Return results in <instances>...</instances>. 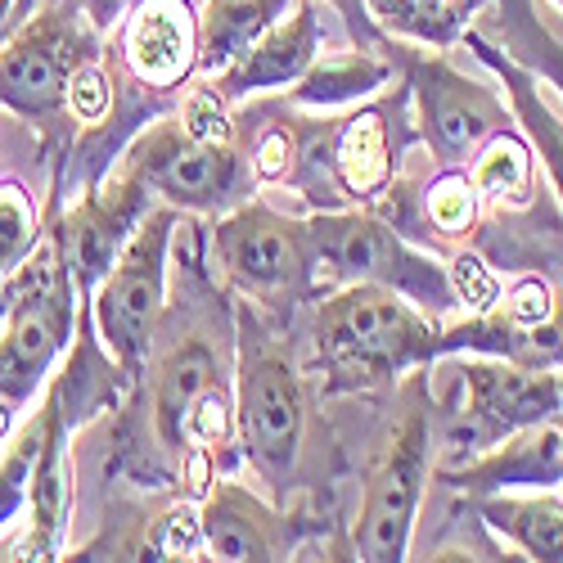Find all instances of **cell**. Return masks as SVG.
Returning a JSON list of instances; mask_svg holds the SVG:
<instances>
[{"label": "cell", "instance_id": "cell-33", "mask_svg": "<svg viewBox=\"0 0 563 563\" xmlns=\"http://www.w3.org/2000/svg\"><path fill=\"white\" fill-rule=\"evenodd\" d=\"M554 316V294L550 285H541V279H519V285L505 289V302H500V320L509 324V330H537V324H545Z\"/></svg>", "mask_w": 563, "mask_h": 563}, {"label": "cell", "instance_id": "cell-40", "mask_svg": "<svg viewBox=\"0 0 563 563\" xmlns=\"http://www.w3.org/2000/svg\"><path fill=\"white\" fill-rule=\"evenodd\" d=\"M334 5H343V10L352 14V10H356V0H334Z\"/></svg>", "mask_w": 563, "mask_h": 563}, {"label": "cell", "instance_id": "cell-1", "mask_svg": "<svg viewBox=\"0 0 563 563\" xmlns=\"http://www.w3.org/2000/svg\"><path fill=\"white\" fill-rule=\"evenodd\" d=\"M316 352L330 393H356L438 361L442 330L388 285H343L316 311Z\"/></svg>", "mask_w": 563, "mask_h": 563}, {"label": "cell", "instance_id": "cell-24", "mask_svg": "<svg viewBox=\"0 0 563 563\" xmlns=\"http://www.w3.org/2000/svg\"><path fill=\"white\" fill-rule=\"evenodd\" d=\"M468 180H474L483 203H509V208L528 203L532 199V145L523 135L496 131L478 150V163L468 172Z\"/></svg>", "mask_w": 563, "mask_h": 563}, {"label": "cell", "instance_id": "cell-27", "mask_svg": "<svg viewBox=\"0 0 563 563\" xmlns=\"http://www.w3.org/2000/svg\"><path fill=\"white\" fill-rule=\"evenodd\" d=\"M41 240V217L19 176H0V285L19 271V262Z\"/></svg>", "mask_w": 563, "mask_h": 563}, {"label": "cell", "instance_id": "cell-23", "mask_svg": "<svg viewBox=\"0 0 563 563\" xmlns=\"http://www.w3.org/2000/svg\"><path fill=\"white\" fill-rule=\"evenodd\" d=\"M393 77V68L374 55H330V59H316L298 81H294V100L311 104V109H339L352 100L374 96L384 81Z\"/></svg>", "mask_w": 563, "mask_h": 563}, {"label": "cell", "instance_id": "cell-37", "mask_svg": "<svg viewBox=\"0 0 563 563\" xmlns=\"http://www.w3.org/2000/svg\"><path fill=\"white\" fill-rule=\"evenodd\" d=\"M77 5L86 10V19L96 23L100 32H109V27L131 10V0H77Z\"/></svg>", "mask_w": 563, "mask_h": 563}, {"label": "cell", "instance_id": "cell-36", "mask_svg": "<svg viewBox=\"0 0 563 563\" xmlns=\"http://www.w3.org/2000/svg\"><path fill=\"white\" fill-rule=\"evenodd\" d=\"M41 5H45V0H0V45H5Z\"/></svg>", "mask_w": 563, "mask_h": 563}, {"label": "cell", "instance_id": "cell-34", "mask_svg": "<svg viewBox=\"0 0 563 563\" xmlns=\"http://www.w3.org/2000/svg\"><path fill=\"white\" fill-rule=\"evenodd\" d=\"M509 5L514 10H519V14H514V23H519V36L532 45V59H537V68L559 86V96H563V45L532 19V0H509Z\"/></svg>", "mask_w": 563, "mask_h": 563}, {"label": "cell", "instance_id": "cell-10", "mask_svg": "<svg viewBox=\"0 0 563 563\" xmlns=\"http://www.w3.org/2000/svg\"><path fill=\"white\" fill-rule=\"evenodd\" d=\"M410 90H415V109H419V126H424L429 150L446 167L478 154L496 131H505L500 100L487 86L455 73L446 59H415Z\"/></svg>", "mask_w": 563, "mask_h": 563}, {"label": "cell", "instance_id": "cell-35", "mask_svg": "<svg viewBox=\"0 0 563 563\" xmlns=\"http://www.w3.org/2000/svg\"><path fill=\"white\" fill-rule=\"evenodd\" d=\"M289 167H294V135L289 126H271L253 150V172L257 180H285Z\"/></svg>", "mask_w": 563, "mask_h": 563}, {"label": "cell", "instance_id": "cell-21", "mask_svg": "<svg viewBox=\"0 0 563 563\" xmlns=\"http://www.w3.org/2000/svg\"><path fill=\"white\" fill-rule=\"evenodd\" d=\"M468 45H474L478 59L505 81L509 100H514V113H519L528 140L537 145V154H541V163H545V172H550V180H554V190H559V199H563V122H559L554 109L537 96V81H532V73H528L523 64H514L509 55H500L496 45H487L478 32H468Z\"/></svg>", "mask_w": 563, "mask_h": 563}, {"label": "cell", "instance_id": "cell-20", "mask_svg": "<svg viewBox=\"0 0 563 563\" xmlns=\"http://www.w3.org/2000/svg\"><path fill=\"white\" fill-rule=\"evenodd\" d=\"M289 10L294 0H208L199 19V73L217 77L230 64H240L257 36Z\"/></svg>", "mask_w": 563, "mask_h": 563}, {"label": "cell", "instance_id": "cell-15", "mask_svg": "<svg viewBox=\"0 0 563 563\" xmlns=\"http://www.w3.org/2000/svg\"><path fill=\"white\" fill-rule=\"evenodd\" d=\"M41 415H45V433H41L36 468L27 483V532H23L19 559H59L68 537V509H73V464H68L73 424L55 388H45Z\"/></svg>", "mask_w": 563, "mask_h": 563}, {"label": "cell", "instance_id": "cell-17", "mask_svg": "<svg viewBox=\"0 0 563 563\" xmlns=\"http://www.w3.org/2000/svg\"><path fill=\"white\" fill-rule=\"evenodd\" d=\"M451 487L468 496H492V492H519V487H554L563 483V433L550 424H532L496 442L474 464L442 474Z\"/></svg>", "mask_w": 563, "mask_h": 563}, {"label": "cell", "instance_id": "cell-18", "mask_svg": "<svg viewBox=\"0 0 563 563\" xmlns=\"http://www.w3.org/2000/svg\"><path fill=\"white\" fill-rule=\"evenodd\" d=\"M324 158H330L339 199H356V203L379 199L388 185H393V172H397L388 109H361V113L343 118L330 131Z\"/></svg>", "mask_w": 563, "mask_h": 563}, {"label": "cell", "instance_id": "cell-12", "mask_svg": "<svg viewBox=\"0 0 563 563\" xmlns=\"http://www.w3.org/2000/svg\"><path fill=\"white\" fill-rule=\"evenodd\" d=\"M122 64L150 90H176L199 73V14L190 0H131L122 14Z\"/></svg>", "mask_w": 563, "mask_h": 563}, {"label": "cell", "instance_id": "cell-29", "mask_svg": "<svg viewBox=\"0 0 563 563\" xmlns=\"http://www.w3.org/2000/svg\"><path fill=\"white\" fill-rule=\"evenodd\" d=\"M140 559H203V523L195 505H172L150 523Z\"/></svg>", "mask_w": 563, "mask_h": 563}, {"label": "cell", "instance_id": "cell-9", "mask_svg": "<svg viewBox=\"0 0 563 563\" xmlns=\"http://www.w3.org/2000/svg\"><path fill=\"white\" fill-rule=\"evenodd\" d=\"M126 167L145 180V190H158L163 203L185 212H217L244 185L234 145H203V140L185 135L176 118L140 135Z\"/></svg>", "mask_w": 563, "mask_h": 563}, {"label": "cell", "instance_id": "cell-26", "mask_svg": "<svg viewBox=\"0 0 563 563\" xmlns=\"http://www.w3.org/2000/svg\"><path fill=\"white\" fill-rule=\"evenodd\" d=\"M41 433H45V415L36 410L19 429H10L5 451H0V532H10L14 519L27 509V483H32V468H36Z\"/></svg>", "mask_w": 563, "mask_h": 563}, {"label": "cell", "instance_id": "cell-30", "mask_svg": "<svg viewBox=\"0 0 563 563\" xmlns=\"http://www.w3.org/2000/svg\"><path fill=\"white\" fill-rule=\"evenodd\" d=\"M176 122L185 135L203 140V145H234V122H230V100H221L208 81L190 86V96L180 100Z\"/></svg>", "mask_w": 563, "mask_h": 563}, {"label": "cell", "instance_id": "cell-22", "mask_svg": "<svg viewBox=\"0 0 563 563\" xmlns=\"http://www.w3.org/2000/svg\"><path fill=\"white\" fill-rule=\"evenodd\" d=\"M483 523L505 532L528 559L563 563V500L559 496H519V492H492L478 500Z\"/></svg>", "mask_w": 563, "mask_h": 563}, {"label": "cell", "instance_id": "cell-2", "mask_svg": "<svg viewBox=\"0 0 563 563\" xmlns=\"http://www.w3.org/2000/svg\"><path fill=\"white\" fill-rule=\"evenodd\" d=\"M64 208L51 199V217L41 221L36 249L19 262L10 285V311L0 324V397L19 410L36 401V393L51 384V369L64 356L77 330V279L64 249Z\"/></svg>", "mask_w": 563, "mask_h": 563}, {"label": "cell", "instance_id": "cell-16", "mask_svg": "<svg viewBox=\"0 0 563 563\" xmlns=\"http://www.w3.org/2000/svg\"><path fill=\"white\" fill-rule=\"evenodd\" d=\"M199 523H203V559H221V563L289 559V545H294V528L285 514L257 500L240 483L208 487Z\"/></svg>", "mask_w": 563, "mask_h": 563}, {"label": "cell", "instance_id": "cell-4", "mask_svg": "<svg viewBox=\"0 0 563 563\" xmlns=\"http://www.w3.org/2000/svg\"><path fill=\"white\" fill-rule=\"evenodd\" d=\"M429 460H433V401H429L424 374H415L401 393V415L393 419L384 451L369 468L365 500L356 509V528H352L356 559H369V563L406 559L415 514L429 483Z\"/></svg>", "mask_w": 563, "mask_h": 563}, {"label": "cell", "instance_id": "cell-3", "mask_svg": "<svg viewBox=\"0 0 563 563\" xmlns=\"http://www.w3.org/2000/svg\"><path fill=\"white\" fill-rule=\"evenodd\" d=\"M90 59H100V27L73 0H45L0 45V109L36 122L45 135L68 131V86Z\"/></svg>", "mask_w": 563, "mask_h": 563}, {"label": "cell", "instance_id": "cell-38", "mask_svg": "<svg viewBox=\"0 0 563 563\" xmlns=\"http://www.w3.org/2000/svg\"><path fill=\"white\" fill-rule=\"evenodd\" d=\"M14 401H5V397H0V442H5L10 438V429H14Z\"/></svg>", "mask_w": 563, "mask_h": 563}, {"label": "cell", "instance_id": "cell-25", "mask_svg": "<svg viewBox=\"0 0 563 563\" xmlns=\"http://www.w3.org/2000/svg\"><path fill=\"white\" fill-rule=\"evenodd\" d=\"M365 5L374 19L388 23L401 36L429 41V45H451L483 0H365Z\"/></svg>", "mask_w": 563, "mask_h": 563}, {"label": "cell", "instance_id": "cell-19", "mask_svg": "<svg viewBox=\"0 0 563 563\" xmlns=\"http://www.w3.org/2000/svg\"><path fill=\"white\" fill-rule=\"evenodd\" d=\"M217 384H221L217 352L203 339H185L154 369V433H158L163 451H172L176 460L185 451V415Z\"/></svg>", "mask_w": 563, "mask_h": 563}, {"label": "cell", "instance_id": "cell-13", "mask_svg": "<svg viewBox=\"0 0 563 563\" xmlns=\"http://www.w3.org/2000/svg\"><path fill=\"white\" fill-rule=\"evenodd\" d=\"M460 401L468 415H478L483 424L505 442L509 433L545 424L559 401V374L532 369L519 361H464L460 369Z\"/></svg>", "mask_w": 563, "mask_h": 563}, {"label": "cell", "instance_id": "cell-7", "mask_svg": "<svg viewBox=\"0 0 563 563\" xmlns=\"http://www.w3.org/2000/svg\"><path fill=\"white\" fill-rule=\"evenodd\" d=\"M307 234L316 253V285L320 279L324 285H388L429 311L455 307L446 271L415 253L384 217L330 208L307 221Z\"/></svg>", "mask_w": 563, "mask_h": 563}, {"label": "cell", "instance_id": "cell-11", "mask_svg": "<svg viewBox=\"0 0 563 563\" xmlns=\"http://www.w3.org/2000/svg\"><path fill=\"white\" fill-rule=\"evenodd\" d=\"M145 180H140L131 167H122L118 176H109L104 190L81 195V203L59 217L64 221V249H68V266L77 279L81 302H90L96 285L109 275L113 257L122 253L126 234L135 230V221L145 217Z\"/></svg>", "mask_w": 563, "mask_h": 563}, {"label": "cell", "instance_id": "cell-14", "mask_svg": "<svg viewBox=\"0 0 563 563\" xmlns=\"http://www.w3.org/2000/svg\"><path fill=\"white\" fill-rule=\"evenodd\" d=\"M316 55H320V0H294V10L279 14L240 64L208 77V86L234 104L275 86H294L316 64Z\"/></svg>", "mask_w": 563, "mask_h": 563}, {"label": "cell", "instance_id": "cell-6", "mask_svg": "<svg viewBox=\"0 0 563 563\" xmlns=\"http://www.w3.org/2000/svg\"><path fill=\"white\" fill-rule=\"evenodd\" d=\"M234 424L257 474L285 492L307 433V397L294 361L266 339V330L240 311V379H234Z\"/></svg>", "mask_w": 563, "mask_h": 563}, {"label": "cell", "instance_id": "cell-39", "mask_svg": "<svg viewBox=\"0 0 563 563\" xmlns=\"http://www.w3.org/2000/svg\"><path fill=\"white\" fill-rule=\"evenodd\" d=\"M5 311H10V285H0V324H5Z\"/></svg>", "mask_w": 563, "mask_h": 563}, {"label": "cell", "instance_id": "cell-31", "mask_svg": "<svg viewBox=\"0 0 563 563\" xmlns=\"http://www.w3.org/2000/svg\"><path fill=\"white\" fill-rule=\"evenodd\" d=\"M113 109V81L104 73L100 59H90L77 68L73 86H68V118H77V126H100Z\"/></svg>", "mask_w": 563, "mask_h": 563}, {"label": "cell", "instance_id": "cell-5", "mask_svg": "<svg viewBox=\"0 0 563 563\" xmlns=\"http://www.w3.org/2000/svg\"><path fill=\"white\" fill-rule=\"evenodd\" d=\"M176 234V208H150L126 234L122 253L113 257L109 275L90 294V311H96V330L109 352V361L135 384L145 374L150 343L163 316V294H167V249Z\"/></svg>", "mask_w": 563, "mask_h": 563}, {"label": "cell", "instance_id": "cell-28", "mask_svg": "<svg viewBox=\"0 0 563 563\" xmlns=\"http://www.w3.org/2000/svg\"><path fill=\"white\" fill-rule=\"evenodd\" d=\"M478 190H474V180H468L464 172L446 167L433 185H429V195H424V208H429V225H438L446 240H460V234L474 230L478 221Z\"/></svg>", "mask_w": 563, "mask_h": 563}, {"label": "cell", "instance_id": "cell-8", "mask_svg": "<svg viewBox=\"0 0 563 563\" xmlns=\"http://www.w3.org/2000/svg\"><path fill=\"white\" fill-rule=\"evenodd\" d=\"M212 257L221 275L253 302L279 307L316 289V253L307 221H294L266 203H240L212 230Z\"/></svg>", "mask_w": 563, "mask_h": 563}, {"label": "cell", "instance_id": "cell-32", "mask_svg": "<svg viewBox=\"0 0 563 563\" xmlns=\"http://www.w3.org/2000/svg\"><path fill=\"white\" fill-rule=\"evenodd\" d=\"M446 279H451V294L460 307H468L474 316L492 311L500 302V279L492 275V266L474 253H460L451 266H446Z\"/></svg>", "mask_w": 563, "mask_h": 563}]
</instances>
